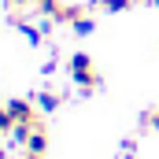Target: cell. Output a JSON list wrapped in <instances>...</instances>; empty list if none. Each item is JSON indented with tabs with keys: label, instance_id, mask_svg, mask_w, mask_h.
Returning a JSON list of instances; mask_svg holds the SVG:
<instances>
[{
	"label": "cell",
	"instance_id": "cell-2",
	"mask_svg": "<svg viewBox=\"0 0 159 159\" xmlns=\"http://www.w3.org/2000/svg\"><path fill=\"white\" fill-rule=\"evenodd\" d=\"M7 115H11V126H34L37 122V104H30V100H7Z\"/></svg>",
	"mask_w": 159,
	"mask_h": 159
},
{
	"label": "cell",
	"instance_id": "cell-6",
	"mask_svg": "<svg viewBox=\"0 0 159 159\" xmlns=\"http://www.w3.org/2000/svg\"><path fill=\"white\" fill-rule=\"evenodd\" d=\"M7 11H15V19H22V7H34V0H4Z\"/></svg>",
	"mask_w": 159,
	"mask_h": 159
},
{
	"label": "cell",
	"instance_id": "cell-11",
	"mask_svg": "<svg viewBox=\"0 0 159 159\" xmlns=\"http://www.w3.org/2000/svg\"><path fill=\"white\" fill-rule=\"evenodd\" d=\"M156 4H159V0H156Z\"/></svg>",
	"mask_w": 159,
	"mask_h": 159
},
{
	"label": "cell",
	"instance_id": "cell-9",
	"mask_svg": "<svg viewBox=\"0 0 159 159\" xmlns=\"http://www.w3.org/2000/svg\"><path fill=\"white\" fill-rule=\"evenodd\" d=\"M22 159H44V156H37V152H26V156H22Z\"/></svg>",
	"mask_w": 159,
	"mask_h": 159
},
{
	"label": "cell",
	"instance_id": "cell-8",
	"mask_svg": "<svg viewBox=\"0 0 159 159\" xmlns=\"http://www.w3.org/2000/svg\"><path fill=\"white\" fill-rule=\"evenodd\" d=\"M144 126H156V129H159V107H156V111H148V115H144Z\"/></svg>",
	"mask_w": 159,
	"mask_h": 159
},
{
	"label": "cell",
	"instance_id": "cell-1",
	"mask_svg": "<svg viewBox=\"0 0 159 159\" xmlns=\"http://www.w3.org/2000/svg\"><path fill=\"white\" fill-rule=\"evenodd\" d=\"M70 78H74V85H78L81 93H93V89L100 85V74H96V67H93V59H89L85 52L70 56Z\"/></svg>",
	"mask_w": 159,
	"mask_h": 159
},
{
	"label": "cell",
	"instance_id": "cell-10",
	"mask_svg": "<svg viewBox=\"0 0 159 159\" xmlns=\"http://www.w3.org/2000/svg\"><path fill=\"white\" fill-rule=\"evenodd\" d=\"M133 4H141V0H133Z\"/></svg>",
	"mask_w": 159,
	"mask_h": 159
},
{
	"label": "cell",
	"instance_id": "cell-3",
	"mask_svg": "<svg viewBox=\"0 0 159 159\" xmlns=\"http://www.w3.org/2000/svg\"><path fill=\"white\" fill-rule=\"evenodd\" d=\"M26 152H37V156L48 152V129H44V122H41V119L26 129Z\"/></svg>",
	"mask_w": 159,
	"mask_h": 159
},
{
	"label": "cell",
	"instance_id": "cell-7",
	"mask_svg": "<svg viewBox=\"0 0 159 159\" xmlns=\"http://www.w3.org/2000/svg\"><path fill=\"white\" fill-rule=\"evenodd\" d=\"M129 4H133V0H100V7H104V11H126Z\"/></svg>",
	"mask_w": 159,
	"mask_h": 159
},
{
	"label": "cell",
	"instance_id": "cell-5",
	"mask_svg": "<svg viewBox=\"0 0 159 159\" xmlns=\"http://www.w3.org/2000/svg\"><path fill=\"white\" fill-rule=\"evenodd\" d=\"M70 30H74L78 37H85V34H93V19H89V15H81V19H74V22H70Z\"/></svg>",
	"mask_w": 159,
	"mask_h": 159
},
{
	"label": "cell",
	"instance_id": "cell-4",
	"mask_svg": "<svg viewBox=\"0 0 159 159\" xmlns=\"http://www.w3.org/2000/svg\"><path fill=\"white\" fill-rule=\"evenodd\" d=\"M37 107H41V111H56V107H59V93H41V96H37Z\"/></svg>",
	"mask_w": 159,
	"mask_h": 159
}]
</instances>
